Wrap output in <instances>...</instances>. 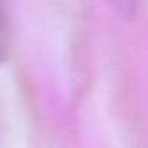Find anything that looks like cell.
<instances>
[{
	"label": "cell",
	"instance_id": "obj_1",
	"mask_svg": "<svg viewBox=\"0 0 148 148\" xmlns=\"http://www.w3.org/2000/svg\"><path fill=\"white\" fill-rule=\"evenodd\" d=\"M0 51H2V38H0Z\"/></svg>",
	"mask_w": 148,
	"mask_h": 148
}]
</instances>
